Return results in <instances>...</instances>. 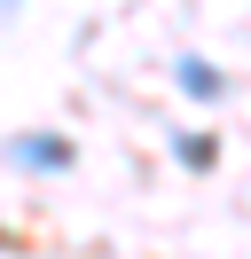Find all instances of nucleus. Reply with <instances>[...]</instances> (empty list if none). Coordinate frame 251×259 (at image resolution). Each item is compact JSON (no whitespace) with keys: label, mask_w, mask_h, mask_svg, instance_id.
Wrapping results in <instances>:
<instances>
[{"label":"nucleus","mask_w":251,"mask_h":259,"mask_svg":"<svg viewBox=\"0 0 251 259\" xmlns=\"http://www.w3.org/2000/svg\"><path fill=\"white\" fill-rule=\"evenodd\" d=\"M63 157H71V149H63V142H31V134H24V142H16V165H39V173H55Z\"/></svg>","instance_id":"f257e3e1"},{"label":"nucleus","mask_w":251,"mask_h":259,"mask_svg":"<svg viewBox=\"0 0 251 259\" xmlns=\"http://www.w3.org/2000/svg\"><path fill=\"white\" fill-rule=\"evenodd\" d=\"M181 87H188V95H196V102H212V95H220V71L188 55V63H181Z\"/></svg>","instance_id":"f03ea898"},{"label":"nucleus","mask_w":251,"mask_h":259,"mask_svg":"<svg viewBox=\"0 0 251 259\" xmlns=\"http://www.w3.org/2000/svg\"><path fill=\"white\" fill-rule=\"evenodd\" d=\"M8 8H24V0H8Z\"/></svg>","instance_id":"7ed1b4c3"}]
</instances>
